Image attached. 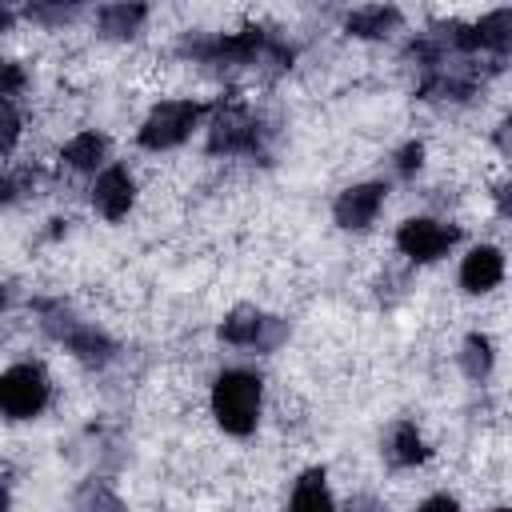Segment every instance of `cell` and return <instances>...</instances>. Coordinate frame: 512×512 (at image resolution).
I'll return each mask as SVG.
<instances>
[{"label":"cell","mask_w":512,"mask_h":512,"mask_svg":"<svg viewBox=\"0 0 512 512\" xmlns=\"http://www.w3.org/2000/svg\"><path fill=\"white\" fill-rule=\"evenodd\" d=\"M212 412L224 432L248 436L260 416V380L252 372H224L212 384Z\"/></svg>","instance_id":"cell-1"},{"label":"cell","mask_w":512,"mask_h":512,"mask_svg":"<svg viewBox=\"0 0 512 512\" xmlns=\"http://www.w3.org/2000/svg\"><path fill=\"white\" fill-rule=\"evenodd\" d=\"M0 404L8 416L24 420V416H36L44 404H48V376L40 364H16L0 376Z\"/></svg>","instance_id":"cell-2"},{"label":"cell","mask_w":512,"mask_h":512,"mask_svg":"<svg viewBox=\"0 0 512 512\" xmlns=\"http://www.w3.org/2000/svg\"><path fill=\"white\" fill-rule=\"evenodd\" d=\"M196 120H200V108H196V104H188V100H168V104L152 108V116L144 120L140 144H144V148H172V144H180V140L196 128Z\"/></svg>","instance_id":"cell-3"},{"label":"cell","mask_w":512,"mask_h":512,"mask_svg":"<svg viewBox=\"0 0 512 512\" xmlns=\"http://www.w3.org/2000/svg\"><path fill=\"white\" fill-rule=\"evenodd\" d=\"M396 244L412 260H436L456 244V228H448L440 220H404L396 232Z\"/></svg>","instance_id":"cell-4"},{"label":"cell","mask_w":512,"mask_h":512,"mask_svg":"<svg viewBox=\"0 0 512 512\" xmlns=\"http://www.w3.org/2000/svg\"><path fill=\"white\" fill-rule=\"evenodd\" d=\"M384 204V184H356L348 192H340L336 200V224L340 228H368L372 216Z\"/></svg>","instance_id":"cell-5"},{"label":"cell","mask_w":512,"mask_h":512,"mask_svg":"<svg viewBox=\"0 0 512 512\" xmlns=\"http://www.w3.org/2000/svg\"><path fill=\"white\" fill-rule=\"evenodd\" d=\"M132 196H136V188H132V176H128L124 168L100 172V180H96V188H92V204H96L108 220H120V216L132 208Z\"/></svg>","instance_id":"cell-6"},{"label":"cell","mask_w":512,"mask_h":512,"mask_svg":"<svg viewBox=\"0 0 512 512\" xmlns=\"http://www.w3.org/2000/svg\"><path fill=\"white\" fill-rule=\"evenodd\" d=\"M500 276H504V256L496 248H472L460 264V284L468 292H488L500 284Z\"/></svg>","instance_id":"cell-7"},{"label":"cell","mask_w":512,"mask_h":512,"mask_svg":"<svg viewBox=\"0 0 512 512\" xmlns=\"http://www.w3.org/2000/svg\"><path fill=\"white\" fill-rule=\"evenodd\" d=\"M288 512H336L332 508V496H328V484H324V472H304L296 480V492H292V504Z\"/></svg>","instance_id":"cell-8"},{"label":"cell","mask_w":512,"mask_h":512,"mask_svg":"<svg viewBox=\"0 0 512 512\" xmlns=\"http://www.w3.org/2000/svg\"><path fill=\"white\" fill-rule=\"evenodd\" d=\"M396 20H400V12H396V8H384V4H376V8H356V12L348 16V32H352V36H384Z\"/></svg>","instance_id":"cell-9"},{"label":"cell","mask_w":512,"mask_h":512,"mask_svg":"<svg viewBox=\"0 0 512 512\" xmlns=\"http://www.w3.org/2000/svg\"><path fill=\"white\" fill-rule=\"evenodd\" d=\"M264 324H268V320H264L260 312H252V308H236V312L224 320L220 336L232 340V344H256L260 332H264Z\"/></svg>","instance_id":"cell-10"},{"label":"cell","mask_w":512,"mask_h":512,"mask_svg":"<svg viewBox=\"0 0 512 512\" xmlns=\"http://www.w3.org/2000/svg\"><path fill=\"white\" fill-rule=\"evenodd\" d=\"M100 156H104V136H96V132H80V136L64 148V160H68L72 168H96Z\"/></svg>","instance_id":"cell-11"},{"label":"cell","mask_w":512,"mask_h":512,"mask_svg":"<svg viewBox=\"0 0 512 512\" xmlns=\"http://www.w3.org/2000/svg\"><path fill=\"white\" fill-rule=\"evenodd\" d=\"M392 460L396 464H420L424 460V440L416 436L412 424H396V432H392Z\"/></svg>","instance_id":"cell-12"},{"label":"cell","mask_w":512,"mask_h":512,"mask_svg":"<svg viewBox=\"0 0 512 512\" xmlns=\"http://www.w3.org/2000/svg\"><path fill=\"white\" fill-rule=\"evenodd\" d=\"M140 20H144V8H124V4H116V8H104V12H100L104 32H112V36H128Z\"/></svg>","instance_id":"cell-13"},{"label":"cell","mask_w":512,"mask_h":512,"mask_svg":"<svg viewBox=\"0 0 512 512\" xmlns=\"http://www.w3.org/2000/svg\"><path fill=\"white\" fill-rule=\"evenodd\" d=\"M488 364H492L488 340H484V336H468V344H464V368H468V376L488 372Z\"/></svg>","instance_id":"cell-14"},{"label":"cell","mask_w":512,"mask_h":512,"mask_svg":"<svg viewBox=\"0 0 512 512\" xmlns=\"http://www.w3.org/2000/svg\"><path fill=\"white\" fill-rule=\"evenodd\" d=\"M72 348L84 356V360H104L108 356V344L96 336V332H84V336H72Z\"/></svg>","instance_id":"cell-15"},{"label":"cell","mask_w":512,"mask_h":512,"mask_svg":"<svg viewBox=\"0 0 512 512\" xmlns=\"http://www.w3.org/2000/svg\"><path fill=\"white\" fill-rule=\"evenodd\" d=\"M420 512H460V508H456V500H452V496H432V500H424V504H420Z\"/></svg>","instance_id":"cell-16"},{"label":"cell","mask_w":512,"mask_h":512,"mask_svg":"<svg viewBox=\"0 0 512 512\" xmlns=\"http://www.w3.org/2000/svg\"><path fill=\"white\" fill-rule=\"evenodd\" d=\"M420 156H424V148H420V144H408V148L400 152V172H412V168L420 164Z\"/></svg>","instance_id":"cell-17"},{"label":"cell","mask_w":512,"mask_h":512,"mask_svg":"<svg viewBox=\"0 0 512 512\" xmlns=\"http://www.w3.org/2000/svg\"><path fill=\"white\" fill-rule=\"evenodd\" d=\"M496 140H500V148H504V152H512V116H508V120L500 124V132H496Z\"/></svg>","instance_id":"cell-18"},{"label":"cell","mask_w":512,"mask_h":512,"mask_svg":"<svg viewBox=\"0 0 512 512\" xmlns=\"http://www.w3.org/2000/svg\"><path fill=\"white\" fill-rule=\"evenodd\" d=\"M496 200H500V212H504V216H512V184H504Z\"/></svg>","instance_id":"cell-19"},{"label":"cell","mask_w":512,"mask_h":512,"mask_svg":"<svg viewBox=\"0 0 512 512\" xmlns=\"http://www.w3.org/2000/svg\"><path fill=\"white\" fill-rule=\"evenodd\" d=\"M492 512H508V508H492Z\"/></svg>","instance_id":"cell-20"}]
</instances>
